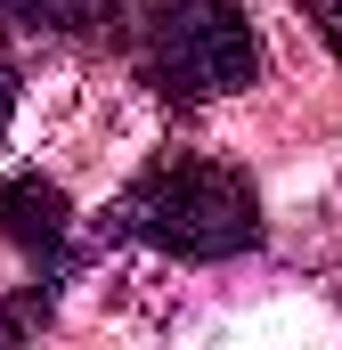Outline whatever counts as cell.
<instances>
[{
    "label": "cell",
    "instance_id": "5b68a950",
    "mask_svg": "<svg viewBox=\"0 0 342 350\" xmlns=\"http://www.w3.org/2000/svg\"><path fill=\"white\" fill-rule=\"evenodd\" d=\"M293 8L318 25V41H326V49H342V0H293Z\"/></svg>",
    "mask_w": 342,
    "mask_h": 350
},
{
    "label": "cell",
    "instance_id": "ba28073f",
    "mask_svg": "<svg viewBox=\"0 0 342 350\" xmlns=\"http://www.w3.org/2000/svg\"><path fill=\"white\" fill-rule=\"evenodd\" d=\"M8 334H16V318H8V310H0V342H8Z\"/></svg>",
    "mask_w": 342,
    "mask_h": 350
},
{
    "label": "cell",
    "instance_id": "7a4b0ae2",
    "mask_svg": "<svg viewBox=\"0 0 342 350\" xmlns=\"http://www.w3.org/2000/svg\"><path fill=\"white\" fill-rule=\"evenodd\" d=\"M131 66L171 106H212L261 74V41L237 0H147L131 16Z\"/></svg>",
    "mask_w": 342,
    "mask_h": 350
},
{
    "label": "cell",
    "instance_id": "3957f363",
    "mask_svg": "<svg viewBox=\"0 0 342 350\" xmlns=\"http://www.w3.org/2000/svg\"><path fill=\"white\" fill-rule=\"evenodd\" d=\"M0 228H8V245L41 277H57L66 269V245H74V204H66L57 179L16 172V179H0Z\"/></svg>",
    "mask_w": 342,
    "mask_h": 350
},
{
    "label": "cell",
    "instance_id": "277c9868",
    "mask_svg": "<svg viewBox=\"0 0 342 350\" xmlns=\"http://www.w3.org/2000/svg\"><path fill=\"white\" fill-rule=\"evenodd\" d=\"M131 0H33V25H49V33H98V25H114Z\"/></svg>",
    "mask_w": 342,
    "mask_h": 350
},
{
    "label": "cell",
    "instance_id": "8992f818",
    "mask_svg": "<svg viewBox=\"0 0 342 350\" xmlns=\"http://www.w3.org/2000/svg\"><path fill=\"white\" fill-rule=\"evenodd\" d=\"M0 16H16V25H33V0H0Z\"/></svg>",
    "mask_w": 342,
    "mask_h": 350
},
{
    "label": "cell",
    "instance_id": "6da1fadb",
    "mask_svg": "<svg viewBox=\"0 0 342 350\" xmlns=\"http://www.w3.org/2000/svg\"><path fill=\"white\" fill-rule=\"evenodd\" d=\"M114 228L171 253V261H237V253L261 245V196L245 172H228L212 155H187V147H163L122 187Z\"/></svg>",
    "mask_w": 342,
    "mask_h": 350
},
{
    "label": "cell",
    "instance_id": "52a82bcc",
    "mask_svg": "<svg viewBox=\"0 0 342 350\" xmlns=\"http://www.w3.org/2000/svg\"><path fill=\"white\" fill-rule=\"evenodd\" d=\"M8 106H16V82H8V74H0V122H8Z\"/></svg>",
    "mask_w": 342,
    "mask_h": 350
}]
</instances>
